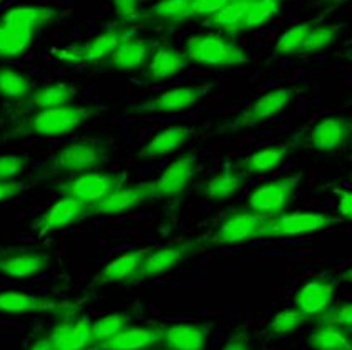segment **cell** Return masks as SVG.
Masks as SVG:
<instances>
[{
  "label": "cell",
  "mask_w": 352,
  "mask_h": 350,
  "mask_svg": "<svg viewBox=\"0 0 352 350\" xmlns=\"http://www.w3.org/2000/svg\"><path fill=\"white\" fill-rule=\"evenodd\" d=\"M341 34V27L339 25H319L314 27L313 32L307 35V38L304 40L302 47L299 49L298 54H316V51H321L327 47H331L336 42V38Z\"/></svg>",
  "instance_id": "cell-36"
},
{
  "label": "cell",
  "mask_w": 352,
  "mask_h": 350,
  "mask_svg": "<svg viewBox=\"0 0 352 350\" xmlns=\"http://www.w3.org/2000/svg\"><path fill=\"white\" fill-rule=\"evenodd\" d=\"M130 317L123 316V314H111V316H105L97 322H91V334H94L95 344H102L117 334L122 332L123 329L128 327Z\"/></svg>",
  "instance_id": "cell-37"
},
{
  "label": "cell",
  "mask_w": 352,
  "mask_h": 350,
  "mask_svg": "<svg viewBox=\"0 0 352 350\" xmlns=\"http://www.w3.org/2000/svg\"><path fill=\"white\" fill-rule=\"evenodd\" d=\"M151 42L145 38L138 37H128L117 50L113 51L110 58H108V65L113 67L115 70H135L140 69L143 63L146 62L148 55H150Z\"/></svg>",
  "instance_id": "cell-21"
},
{
  "label": "cell",
  "mask_w": 352,
  "mask_h": 350,
  "mask_svg": "<svg viewBox=\"0 0 352 350\" xmlns=\"http://www.w3.org/2000/svg\"><path fill=\"white\" fill-rule=\"evenodd\" d=\"M281 9V0H253V3L248 9L245 19H243L239 32L256 29L261 27L271 19L276 17Z\"/></svg>",
  "instance_id": "cell-33"
},
{
  "label": "cell",
  "mask_w": 352,
  "mask_h": 350,
  "mask_svg": "<svg viewBox=\"0 0 352 350\" xmlns=\"http://www.w3.org/2000/svg\"><path fill=\"white\" fill-rule=\"evenodd\" d=\"M69 309L63 302H57L49 297L32 296L19 290H3L0 292V312L6 314H30V312H57Z\"/></svg>",
  "instance_id": "cell-18"
},
{
  "label": "cell",
  "mask_w": 352,
  "mask_h": 350,
  "mask_svg": "<svg viewBox=\"0 0 352 350\" xmlns=\"http://www.w3.org/2000/svg\"><path fill=\"white\" fill-rule=\"evenodd\" d=\"M309 347L313 350H351L352 342L344 329L331 324H321L311 332Z\"/></svg>",
  "instance_id": "cell-31"
},
{
  "label": "cell",
  "mask_w": 352,
  "mask_h": 350,
  "mask_svg": "<svg viewBox=\"0 0 352 350\" xmlns=\"http://www.w3.org/2000/svg\"><path fill=\"white\" fill-rule=\"evenodd\" d=\"M0 2H3V0H0Z\"/></svg>",
  "instance_id": "cell-50"
},
{
  "label": "cell",
  "mask_w": 352,
  "mask_h": 350,
  "mask_svg": "<svg viewBox=\"0 0 352 350\" xmlns=\"http://www.w3.org/2000/svg\"><path fill=\"white\" fill-rule=\"evenodd\" d=\"M306 320L307 317L299 310H283L267 324V332L273 334V336H286V334L302 327Z\"/></svg>",
  "instance_id": "cell-38"
},
{
  "label": "cell",
  "mask_w": 352,
  "mask_h": 350,
  "mask_svg": "<svg viewBox=\"0 0 352 350\" xmlns=\"http://www.w3.org/2000/svg\"><path fill=\"white\" fill-rule=\"evenodd\" d=\"M130 35L125 29H111L98 35L94 40L83 45H74L58 54V60L69 63H95L105 60L113 55V51L122 45Z\"/></svg>",
  "instance_id": "cell-6"
},
{
  "label": "cell",
  "mask_w": 352,
  "mask_h": 350,
  "mask_svg": "<svg viewBox=\"0 0 352 350\" xmlns=\"http://www.w3.org/2000/svg\"><path fill=\"white\" fill-rule=\"evenodd\" d=\"M191 130L185 128V126H173V128H166L155 135L150 141L143 146L140 151L142 158H158L165 156L182 148L185 143L190 140Z\"/></svg>",
  "instance_id": "cell-22"
},
{
  "label": "cell",
  "mask_w": 352,
  "mask_h": 350,
  "mask_svg": "<svg viewBox=\"0 0 352 350\" xmlns=\"http://www.w3.org/2000/svg\"><path fill=\"white\" fill-rule=\"evenodd\" d=\"M165 329L158 325L148 327H126L115 337L108 339L97 347L100 350H146L163 340Z\"/></svg>",
  "instance_id": "cell-17"
},
{
  "label": "cell",
  "mask_w": 352,
  "mask_h": 350,
  "mask_svg": "<svg viewBox=\"0 0 352 350\" xmlns=\"http://www.w3.org/2000/svg\"><path fill=\"white\" fill-rule=\"evenodd\" d=\"M208 329L198 324H175L165 329L168 350H205Z\"/></svg>",
  "instance_id": "cell-20"
},
{
  "label": "cell",
  "mask_w": 352,
  "mask_h": 350,
  "mask_svg": "<svg viewBox=\"0 0 352 350\" xmlns=\"http://www.w3.org/2000/svg\"><path fill=\"white\" fill-rule=\"evenodd\" d=\"M158 198L155 193L153 183H142V185H131L125 188H118L115 193H111L107 200L98 202L97 206L91 208V213L98 214H120L130 211L137 206H142L143 202Z\"/></svg>",
  "instance_id": "cell-14"
},
{
  "label": "cell",
  "mask_w": 352,
  "mask_h": 350,
  "mask_svg": "<svg viewBox=\"0 0 352 350\" xmlns=\"http://www.w3.org/2000/svg\"><path fill=\"white\" fill-rule=\"evenodd\" d=\"M140 0H113L115 10L123 23H133L140 19Z\"/></svg>",
  "instance_id": "cell-42"
},
{
  "label": "cell",
  "mask_w": 352,
  "mask_h": 350,
  "mask_svg": "<svg viewBox=\"0 0 352 350\" xmlns=\"http://www.w3.org/2000/svg\"><path fill=\"white\" fill-rule=\"evenodd\" d=\"M150 253V249H135L130 253L123 254L118 259L111 261L110 264H107L105 268L100 270V274L95 277V281L102 282H120V281H131V277L135 276L140 264H142L143 257Z\"/></svg>",
  "instance_id": "cell-25"
},
{
  "label": "cell",
  "mask_w": 352,
  "mask_h": 350,
  "mask_svg": "<svg viewBox=\"0 0 352 350\" xmlns=\"http://www.w3.org/2000/svg\"><path fill=\"white\" fill-rule=\"evenodd\" d=\"M35 29L0 21V57H19L29 50Z\"/></svg>",
  "instance_id": "cell-23"
},
{
  "label": "cell",
  "mask_w": 352,
  "mask_h": 350,
  "mask_svg": "<svg viewBox=\"0 0 352 350\" xmlns=\"http://www.w3.org/2000/svg\"><path fill=\"white\" fill-rule=\"evenodd\" d=\"M251 3H253V0H231L218 14L208 19V27L228 32V34H238Z\"/></svg>",
  "instance_id": "cell-29"
},
{
  "label": "cell",
  "mask_w": 352,
  "mask_h": 350,
  "mask_svg": "<svg viewBox=\"0 0 352 350\" xmlns=\"http://www.w3.org/2000/svg\"><path fill=\"white\" fill-rule=\"evenodd\" d=\"M196 174V154H183L176 158L153 183L158 198H173L182 194Z\"/></svg>",
  "instance_id": "cell-13"
},
{
  "label": "cell",
  "mask_w": 352,
  "mask_h": 350,
  "mask_svg": "<svg viewBox=\"0 0 352 350\" xmlns=\"http://www.w3.org/2000/svg\"><path fill=\"white\" fill-rule=\"evenodd\" d=\"M351 350H352V349H351Z\"/></svg>",
  "instance_id": "cell-51"
},
{
  "label": "cell",
  "mask_w": 352,
  "mask_h": 350,
  "mask_svg": "<svg viewBox=\"0 0 352 350\" xmlns=\"http://www.w3.org/2000/svg\"><path fill=\"white\" fill-rule=\"evenodd\" d=\"M223 350H251V347L241 337H233V339L228 340V344L223 347Z\"/></svg>",
  "instance_id": "cell-45"
},
{
  "label": "cell",
  "mask_w": 352,
  "mask_h": 350,
  "mask_svg": "<svg viewBox=\"0 0 352 350\" xmlns=\"http://www.w3.org/2000/svg\"><path fill=\"white\" fill-rule=\"evenodd\" d=\"M287 154V146L286 145H273L266 146V148L258 150L256 153L250 154L239 163V168L246 173L251 174H259V173H267V171L274 170L276 166L281 165V161L286 158Z\"/></svg>",
  "instance_id": "cell-28"
},
{
  "label": "cell",
  "mask_w": 352,
  "mask_h": 350,
  "mask_svg": "<svg viewBox=\"0 0 352 350\" xmlns=\"http://www.w3.org/2000/svg\"><path fill=\"white\" fill-rule=\"evenodd\" d=\"M264 216L266 214L254 213L251 209L234 211L216 228L210 242L211 244H234V242L258 240Z\"/></svg>",
  "instance_id": "cell-7"
},
{
  "label": "cell",
  "mask_w": 352,
  "mask_h": 350,
  "mask_svg": "<svg viewBox=\"0 0 352 350\" xmlns=\"http://www.w3.org/2000/svg\"><path fill=\"white\" fill-rule=\"evenodd\" d=\"M342 218L331 214L314 213V211H294V213L278 214V237L304 236L339 224Z\"/></svg>",
  "instance_id": "cell-10"
},
{
  "label": "cell",
  "mask_w": 352,
  "mask_h": 350,
  "mask_svg": "<svg viewBox=\"0 0 352 350\" xmlns=\"http://www.w3.org/2000/svg\"><path fill=\"white\" fill-rule=\"evenodd\" d=\"M327 2H331V3H341V2H344V0H327Z\"/></svg>",
  "instance_id": "cell-48"
},
{
  "label": "cell",
  "mask_w": 352,
  "mask_h": 350,
  "mask_svg": "<svg viewBox=\"0 0 352 350\" xmlns=\"http://www.w3.org/2000/svg\"><path fill=\"white\" fill-rule=\"evenodd\" d=\"M342 281L351 282V284H352V268H349L347 270H344V274H342Z\"/></svg>",
  "instance_id": "cell-47"
},
{
  "label": "cell",
  "mask_w": 352,
  "mask_h": 350,
  "mask_svg": "<svg viewBox=\"0 0 352 350\" xmlns=\"http://www.w3.org/2000/svg\"><path fill=\"white\" fill-rule=\"evenodd\" d=\"M123 176L113 173H94V171H87V173L78 174L74 180H69L58 186L63 196L74 198L83 205L97 206L98 202L107 200L111 193H115L118 188H122Z\"/></svg>",
  "instance_id": "cell-2"
},
{
  "label": "cell",
  "mask_w": 352,
  "mask_h": 350,
  "mask_svg": "<svg viewBox=\"0 0 352 350\" xmlns=\"http://www.w3.org/2000/svg\"><path fill=\"white\" fill-rule=\"evenodd\" d=\"M188 67V60L183 54L175 50L173 47L165 45L160 47L151 57L150 65H148L146 75L153 80H165V78L175 77L179 71Z\"/></svg>",
  "instance_id": "cell-24"
},
{
  "label": "cell",
  "mask_w": 352,
  "mask_h": 350,
  "mask_svg": "<svg viewBox=\"0 0 352 350\" xmlns=\"http://www.w3.org/2000/svg\"><path fill=\"white\" fill-rule=\"evenodd\" d=\"M352 126L341 117L322 118L309 133V146L319 151H334L351 138Z\"/></svg>",
  "instance_id": "cell-16"
},
{
  "label": "cell",
  "mask_w": 352,
  "mask_h": 350,
  "mask_svg": "<svg viewBox=\"0 0 352 350\" xmlns=\"http://www.w3.org/2000/svg\"><path fill=\"white\" fill-rule=\"evenodd\" d=\"M85 350H100L98 347H90V349H85Z\"/></svg>",
  "instance_id": "cell-49"
},
{
  "label": "cell",
  "mask_w": 352,
  "mask_h": 350,
  "mask_svg": "<svg viewBox=\"0 0 352 350\" xmlns=\"http://www.w3.org/2000/svg\"><path fill=\"white\" fill-rule=\"evenodd\" d=\"M25 168L23 156H0V181H12Z\"/></svg>",
  "instance_id": "cell-40"
},
{
  "label": "cell",
  "mask_w": 352,
  "mask_h": 350,
  "mask_svg": "<svg viewBox=\"0 0 352 350\" xmlns=\"http://www.w3.org/2000/svg\"><path fill=\"white\" fill-rule=\"evenodd\" d=\"M91 213L90 206L83 205L74 198L63 196L58 201H55L54 205L47 209V213H43L37 221V228L40 234L50 233V231L67 228V226L74 224L85 218L87 214Z\"/></svg>",
  "instance_id": "cell-15"
},
{
  "label": "cell",
  "mask_w": 352,
  "mask_h": 350,
  "mask_svg": "<svg viewBox=\"0 0 352 350\" xmlns=\"http://www.w3.org/2000/svg\"><path fill=\"white\" fill-rule=\"evenodd\" d=\"M313 22H304L298 23V25L287 29L284 34L279 37V40L276 42V54L281 55H289V54H298L299 49L302 47L304 40L307 38V35L311 34L314 29Z\"/></svg>",
  "instance_id": "cell-35"
},
{
  "label": "cell",
  "mask_w": 352,
  "mask_h": 350,
  "mask_svg": "<svg viewBox=\"0 0 352 350\" xmlns=\"http://www.w3.org/2000/svg\"><path fill=\"white\" fill-rule=\"evenodd\" d=\"M49 266V256L37 250H14L0 256V272L15 279H25L42 272Z\"/></svg>",
  "instance_id": "cell-19"
},
{
  "label": "cell",
  "mask_w": 352,
  "mask_h": 350,
  "mask_svg": "<svg viewBox=\"0 0 352 350\" xmlns=\"http://www.w3.org/2000/svg\"><path fill=\"white\" fill-rule=\"evenodd\" d=\"M231 0H191L195 17H213L223 7H226Z\"/></svg>",
  "instance_id": "cell-41"
},
{
  "label": "cell",
  "mask_w": 352,
  "mask_h": 350,
  "mask_svg": "<svg viewBox=\"0 0 352 350\" xmlns=\"http://www.w3.org/2000/svg\"><path fill=\"white\" fill-rule=\"evenodd\" d=\"M148 14L170 23H179L195 17L191 0H162L151 7Z\"/></svg>",
  "instance_id": "cell-34"
},
{
  "label": "cell",
  "mask_w": 352,
  "mask_h": 350,
  "mask_svg": "<svg viewBox=\"0 0 352 350\" xmlns=\"http://www.w3.org/2000/svg\"><path fill=\"white\" fill-rule=\"evenodd\" d=\"M334 193L339 198V213L344 220L352 221V191L347 189H334Z\"/></svg>",
  "instance_id": "cell-43"
},
{
  "label": "cell",
  "mask_w": 352,
  "mask_h": 350,
  "mask_svg": "<svg viewBox=\"0 0 352 350\" xmlns=\"http://www.w3.org/2000/svg\"><path fill=\"white\" fill-rule=\"evenodd\" d=\"M198 241H182L175 242V244L165 246L155 250H150L145 257H143L142 264L131 281L137 279H148V277H157L160 274H165L168 270L175 269L179 262H183L188 257V254L195 249Z\"/></svg>",
  "instance_id": "cell-8"
},
{
  "label": "cell",
  "mask_w": 352,
  "mask_h": 350,
  "mask_svg": "<svg viewBox=\"0 0 352 350\" xmlns=\"http://www.w3.org/2000/svg\"><path fill=\"white\" fill-rule=\"evenodd\" d=\"M301 173H296L291 176L264 183L248 198V209L259 214H267V216L281 214L293 200V194L301 183Z\"/></svg>",
  "instance_id": "cell-3"
},
{
  "label": "cell",
  "mask_w": 352,
  "mask_h": 350,
  "mask_svg": "<svg viewBox=\"0 0 352 350\" xmlns=\"http://www.w3.org/2000/svg\"><path fill=\"white\" fill-rule=\"evenodd\" d=\"M55 12L52 9L42 5H25V7H15L10 9L7 14L2 15L0 21L7 23H15V25L30 27V29L38 30L42 23L50 22L55 17Z\"/></svg>",
  "instance_id": "cell-32"
},
{
  "label": "cell",
  "mask_w": 352,
  "mask_h": 350,
  "mask_svg": "<svg viewBox=\"0 0 352 350\" xmlns=\"http://www.w3.org/2000/svg\"><path fill=\"white\" fill-rule=\"evenodd\" d=\"M90 113L91 111L88 108L72 105L40 110L30 118L27 126L30 133L40 135V137H57V135H67L80 128V125L90 117Z\"/></svg>",
  "instance_id": "cell-4"
},
{
  "label": "cell",
  "mask_w": 352,
  "mask_h": 350,
  "mask_svg": "<svg viewBox=\"0 0 352 350\" xmlns=\"http://www.w3.org/2000/svg\"><path fill=\"white\" fill-rule=\"evenodd\" d=\"M107 151L94 141H75L55 154L50 173L82 174L91 171L105 161Z\"/></svg>",
  "instance_id": "cell-5"
},
{
  "label": "cell",
  "mask_w": 352,
  "mask_h": 350,
  "mask_svg": "<svg viewBox=\"0 0 352 350\" xmlns=\"http://www.w3.org/2000/svg\"><path fill=\"white\" fill-rule=\"evenodd\" d=\"M336 292V282L326 277H316L304 282L302 288L296 292L294 304L301 314L311 319L327 312Z\"/></svg>",
  "instance_id": "cell-11"
},
{
  "label": "cell",
  "mask_w": 352,
  "mask_h": 350,
  "mask_svg": "<svg viewBox=\"0 0 352 350\" xmlns=\"http://www.w3.org/2000/svg\"><path fill=\"white\" fill-rule=\"evenodd\" d=\"M243 186V174L236 173L231 168H226L205 183L203 196L208 201H226L234 196Z\"/></svg>",
  "instance_id": "cell-27"
},
{
  "label": "cell",
  "mask_w": 352,
  "mask_h": 350,
  "mask_svg": "<svg viewBox=\"0 0 352 350\" xmlns=\"http://www.w3.org/2000/svg\"><path fill=\"white\" fill-rule=\"evenodd\" d=\"M23 183L20 181H0V202L2 201H7V200H12L14 196H17L23 191Z\"/></svg>",
  "instance_id": "cell-44"
},
{
  "label": "cell",
  "mask_w": 352,
  "mask_h": 350,
  "mask_svg": "<svg viewBox=\"0 0 352 350\" xmlns=\"http://www.w3.org/2000/svg\"><path fill=\"white\" fill-rule=\"evenodd\" d=\"M319 324H331L344 330L352 329V302H346L333 310L324 312L319 317Z\"/></svg>",
  "instance_id": "cell-39"
},
{
  "label": "cell",
  "mask_w": 352,
  "mask_h": 350,
  "mask_svg": "<svg viewBox=\"0 0 352 350\" xmlns=\"http://www.w3.org/2000/svg\"><path fill=\"white\" fill-rule=\"evenodd\" d=\"M214 83H206V85H196V86H178V89L168 90L165 93L158 95L153 100L142 103L138 105V111H162V113H175V111L188 110L193 106L195 103L201 100L205 95L210 93Z\"/></svg>",
  "instance_id": "cell-12"
},
{
  "label": "cell",
  "mask_w": 352,
  "mask_h": 350,
  "mask_svg": "<svg viewBox=\"0 0 352 350\" xmlns=\"http://www.w3.org/2000/svg\"><path fill=\"white\" fill-rule=\"evenodd\" d=\"M32 83L20 71L2 67L0 69V98L9 102H23L30 98Z\"/></svg>",
  "instance_id": "cell-30"
},
{
  "label": "cell",
  "mask_w": 352,
  "mask_h": 350,
  "mask_svg": "<svg viewBox=\"0 0 352 350\" xmlns=\"http://www.w3.org/2000/svg\"><path fill=\"white\" fill-rule=\"evenodd\" d=\"M294 90L293 89H276L264 93L258 102H254L253 105L248 108L241 117H238L231 123L228 128L230 130H241V128H250V126L258 125V123L270 120V118L276 117L281 111L293 102Z\"/></svg>",
  "instance_id": "cell-9"
},
{
  "label": "cell",
  "mask_w": 352,
  "mask_h": 350,
  "mask_svg": "<svg viewBox=\"0 0 352 350\" xmlns=\"http://www.w3.org/2000/svg\"><path fill=\"white\" fill-rule=\"evenodd\" d=\"M78 90L72 83H52L49 86H42L32 91L30 103L38 110L57 108V106L69 105L70 100L77 97Z\"/></svg>",
  "instance_id": "cell-26"
},
{
  "label": "cell",
  "mask_w": 352,
  "mask_h": 350,
  "mask_svg": "<svg viewBox=\"0 0 352 350\" xmlns=\"http://www.w3.org/2000/svg\"><path fill=\"white\" fill-rule=\"evenodd\" d=\"M29 350H55V347L52 345L49 337H42V339L35 340Z\"/></svg>",
  "instance_id": "cell-46"
},
{
  "label": "cell",
  "mask_w": 352,
  "mask_h": 350,
  "mask_svg": "<svg viewBox=\"0 0 352 350\" xmlns=\"http://www.w3.org/2000/svg\"><path fill=\"white\" fill-rule=\"evenodd\" d=\"M188 62L206 67H238L251 62L238 43L216 34L193 35L185 42V54Z\"/></svg>",
  "instance_id": "cell-1"
}]
</instances>
